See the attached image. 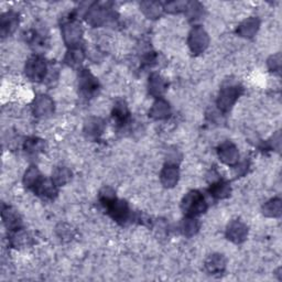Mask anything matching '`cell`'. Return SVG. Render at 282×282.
Listing matches in <instances>:
<instances>
[{
	"instance_id": "3",
	"label": "cell",
	"mask_w": 282,
	"mask_h": 282,
	"mask_svg": "<svg viewBox=\"0 0 282 282\" xmlns=\"http://www.w3.org/2000/svg\"><path fill=\"white\" fill-rule=\"evenodd\" d=\"M208 36L206 34V31L200 28V26H195L191 31L188 38V46L191 48L192 52L194 53H202L206 50V48L208 46Z\"/></svg>"
},
{
	"instance_id": "32",
	"label": "cell",
	"mask_w": 282,
	"mask_h": 282,
	"mask_svg": "<svg viewBox=\"0 0 282 282\" xmlns=\"http://www.w3.org/2000/svg\"><path fill=\"white\" fill-rule=\"evenodd\" d=\"M184 7H186V2H170L166 6V9L169 10V12H178L180 9H184Z\"/></svg>"
},
{
	"instance_id": "31",
	"label": "cell",
	"mask_w": 282,
	"mask_h": 282,
	"mask_svg": "<svg viewBox=\"0 0 282 282\" xmlns=\"http://www.w3.org/2000/svg\"><path fill=\"white\" fill-rule=\"evenodd\" d=\"M28 240H29V236L26 234V232H17L16 234V236L14 237V246H24L26 245V244H28Z\"/></svg>"
},
{
	"instance_id": "10",
	"label": "cell",
	"mask_w": 282,
	"mask_h": 282,
	"mask_svg": "<svg viewBox=\"0 0 282 282\" xmlns=\"http://www.w3.org/2000/svg\"><path fill=\"white\" fill-rule=\"evenodd\" d=\"M53 108H54V104L48 96L40 95L38 96L34 100V112L38 117L50 115V114L53 112Z\"/></svg>"
},
{
	"instance_id": "14",
	"label": "cell",
	"mask_w": 282,
	"mask_h": 282,
	"mask_svg": "<svg viewBox=\"0 0 282 282\" xmlns=\"http://www.w3.org/2000/svg\"><path fill=\"white\" fill-rule=\"evenodd\" d=\"M18 16L14 14V12H7L6 14H4L2 17V24H0V26H2V36H6L9 34H12L16 30L18 26Z\"/></svg>"
},
{
	"instance_id": "1",
	"label": "cell",
	"mask_w": 282,
	"mask_h": 282,
	"mask_svg": "<svg viewBox=\"0 0 282 282\" xmlns=\"http://www.w3.org/2000/svg\"><path fill=\"white\" fill-rule=\"evenodd\" d=\"M181 208L188 216L194 218V216L205 212L206 203L202 194L198 191H192L186 194V196L183 198Z\"/></svg>"
},
{
	"instance_id": "15",
	"label": "cell",
	"mask_w": 282,
	"mask_h": 282,
	"mask_svg": "<svg viewBox=\"0 0 282 282\" xmlns=\"http://www.w3.org/2000/svg\"><path fill=\"white\" fill-rule=\"evenodd\" d=\"M170 106L164 100H156L150 110V116L154 119H166L170 116Z\"/></svg>"
},
{
	"instance_id": "26",
	"label": "cell",
	"mask_w": 282,
	"mask_h": 282,
	"mask_svg": "<svg viewBox=\"0 0 282 282\" xmlns=\"http://www.w3.org/2000/svg\"><path fill=\"white\" fill-rule=\"evenodd\" d=\"M83 60H84V54L82 50H80V48H73L72 50L66 54V56H65V62H66L70 66L73 68L80 65L83 62Z\"/></svg>"
},
{
	"instance_id": "27",
	"label": "cell",
	"mask_w": 282,
	"mask_h": 282,
	"mask_svg": "<svg viewBox=\"0 0 282 282\" xmlns=\"http://www.w3.org/2000/svg\"><path fill=\"white\" fill-rule=\"evenodd\" d=\"M129 116V112L127 105L124 102H118L115 108H114V118L116 119L118 124L126 122Z\"/></svg>"
},
{
	"instance_id": "11",
	"label": "cell",
	"mask_w": 282,
	"mask_h": 282,
	"mask_svg": "<svg viewBox=\"0 0 282 282\" xmlns=\"http://www.w3.org/2000/svg\"><path fill=\"white\" fill-rule=\"evenodd\" d=\"M110 18V16L107 14L105 8L102 7H92L88 14H86V21L92 26H98L106 24V21Z\"/></svg>"
},
{
	"instance_id": "23",
	"label": "cell",
	"mask_w": 282,
	"mask_h": 282,
	"mask_svg": "<svg viewBox=\"0 0 282 282\" xmlns=\"http://www.w3.org/2000/svg\"><path fill=\"white\" fill-rule=\"evenodd\" d=\"M141 10H142L144 14L147 16L148 18L156 19L161 14L162 7H161V4L159 2H146L141 4Z\"/></svg>"
},
{
	"instance_id": "7",
	"label": "cell",
	"mask_w": 282,
	"mask_h": 282,
	"mask_svg": "<svg viewBox=\"0 0 282 282\" xmlns=\"http://www.w3.org/2000/svg\"><path fill=\"white\" fill-rule=\"evenodd\" d=\"M248 230L247 226L240 220H234L227 227V237L228 240L236 244L242 242L247 238Z\"/></svg>"
},
{
	"instance_id": "13",
	"label": "cell",
	"mask_w": 282,
	"mask_h": 282,
	"mask_svg": "<svg viewBox=\"0 0 282 282\" xmlns=\"http://www.w3.org/2000/svg\"><path fill=\"white\" fill-rule=\"evenodd\" d=\"M178 168L174 166H168L161 172V182L166 188H173L178 181Z\"/></svg>"
},
{
	"instance_id": "25",
	"label": "cell",
	"mask_w": 282,
	"mask_h": 282,
	"mask_svg": "<svg viewBox=\"0 0 282 282\" xmlns=\"http://www.w3.org/2000/svg\"><path fill=\"white\" fill-rule=\"evenodd\" d=\"M72 173L68 169V168H58V169L53 172L52 181L56 186H63V184L68 183L70 181Z\"/></svg>"
},
{
	"instance_id": "17",
	"label": "cell",
	"mask_w": 282,
	"mask_h": 282,
	"mask_svg": "<svg viewBox=\"0 0 282 282\" xmlns=\"http://www.w3.org/2000/svg\"><path fill=\"white\" fill-rule=\"evenodd\" d=\"M225 259L222 254H212L206 260L205 266L208 272L210 274H220L225 269Z\"/></svg>"
},
{
	"instance_id": "5",
	"label": "cell",
	"mask_w": 282,
	"mask_h": 282,
	"mask_svg": "<svg viewBox=\"0 0 282 282\" xmlns=\"http://www.w3.org/2000/svg\"><path fill=\"white\" fill-rule=\"evenodd\" d=\"M62 34L65 43L70 46L75 48L78 44H80V40H82L83 30L78 22H75V21H70V22L63 24Z\"/></svg>"
},
{
	"instance_id": "28",
	"label": "cell",
	"mask_w": 282,
	"mask_h": 282,
	"mask_svg": "<svg viewBox=\"0 0 282 282\" xmlns=\"http://www.w3.org/2000/svg\"><path fill=\"white\" fill-rule=\"evenodd\" d=\"M198 228H200L198 222L194 218H190V216L186 220H184L183 224H182V230H183L184 235H186L188 237L196 234Z\"/></svg>"
},
{
	"instance_id": "16",
	"label": "cell",
	"mask_w": 282,
	"mask_h": 282,
	"mask_svg": "<svg viewBox=\"0 0 282 282\" xmlns=\"http://www.w3.org/2000/svg\"><path fill=\"white\" fill-rule=\"evenodd\" d=\"M259 29V20L256 18H249L244 21V22L240 26L237 32L242 36L245 38H252Z\"/></svg>"
},
{
	"instance_id": "21",
	"label": "cell",
	"mask_w": 282,
	"mask_h": 282,
	"mask_svg": "<svg viewBox=\"0 0 282 282\" xmlns=\"http://www.w3.org/2000/svg\"><path fill=\"white\" fill-rule=\"evenodd\" d=\"M210 192L216 198H225L230 193V186L225 181H218L210 186Z\"/></svg>"
},
{
	"instance_id": "2",
	"label": "cell",
	"mask_w": 282,
	"mask_h": 282,
	"mask_svg": "<svg viewBox=\"0 0 282 282\" xmlns=\"http://www.w3.org/2000/svg\"><path fill=\"white\" fill-rule=\"evenodd\" d=\"M242 93V88H238L237 85H230L226 88H222L220 97L218 100V105L222 110L228 112L232 105L235 104L238 97Z\"/></svg>"
},
{
	"instance_id": "22",
	"label": "cell",
	"mask_w": 282,
	"mask_h": 282,
	"mask_svg": "<svg viewBox=\"0 0 282 282\" xmlns=\"http://www.w3.org/2000/svg\"><path fill=\"white\" fill-rule=\"evenodd\" d=\"M264 214L268 218H279L281 215V210H282V204H281V200L279 198H274L269 200L268 203H266L264 206Z\"/></svg>"
},
{
	"instance_id": "6",
	"label": "cell",
	"mask_w": 282,
	"mask_h": 282,
	"mask_svg": "<svg viewBox=\"0 0 282 282\" xmlns=\"http://www.w3.org/2000/svg\"><path fill=\"white\" fill-rule=\"evenodd\" d=\"M78 88L85 96H90L97 90L98 82L88 70H83L78 75Z\"/></svg>"
},
{
	"instance_id": "12",
	"label": "cell",
	"mask_w": 282,
	"mask_h": 282,
	"mask_svg": "<svg viewBox=\"0 0 282 282\" xmlns=\"http://www.w3.org/2000/svg\"><path fill=\"white\" fill-rule=\"evenodd\" d=\"M105 124L100 118H90L85 124L84 132L88 138H97L104 132Z\"/></svg>"
},
{
	"instance_id": "4",
	"label": "cell",
	"mask_w": 282,
	"mask_h": 282,
	"mask_svg": "<svg viewBox=\"0 0 282 282\" xmlns=\"http://www.w3.org/2000/svg\"><path fill=\"white\" fill-rule=\"evenodd\" d=\"M46 73V64L44 60L39 56L31 58L26 65V74L31 80H41Z\"/></svg>"
},
{
	"instance_id": "18",
	"label": "cell",
	"mask_w": 282,
	"mask_h": 282,
	"mask_svg": "<svg viewBox=\"0 0 282 282\" xmlns=\"http://www.w3.org/2000/svg\"><path fill=\"white\" fill-rule=\"evenodd\" d=\"M56 186L52 181L41 180L38 186L34 188L36 192L42 196L43 198H52L56 194Z\"/></svg>"
},
{
	"instance_id": "24",
	"label": "cell",
	"mask_w": 282,
	"mask_h": 282,
	"mask_svg": "<svg viewBox=\"0 0 282 282\" xmlns=\"http://www.w3.org/2000/svg\"><path fill=\"white\" fill-rule=\"evenodd\" d=\"M41 180L42 178L40 172L36 166H31L30 169L26 172L24 178V182L26 184V186L28 188H36L38 186V183H39Z\"/></svg>"
},
{
	"instance_id": "19",
	"label": "cell",
	"mask_w": 282,
	"mask_h": 282,
	"mask_svg": "<svg viewBox=\"0 0 282 282\" xmlns=\"http://www.w3.org/2000/svg\"><path fill=\"white\" fill-rule=\"evenodd\" d=\"M166 90V82L158 74H152L149 78V92L154 96H161Z\"/></svg>"
},
{
	"instance_id": "9",
	"label": "cell",
	"mask_w": 282,
	"mask_h": 282,
	"mask_svg": "<svg viewBox=\"0 0 282 282\" xmlns=\"http://www.w3.org/2000/svg\"><path fill=\"white\" fill-rule=\"evenodd\" d=\"M218 156L220 160L228 166L236 164L238 162V158H240L237 148L232 142H225L222 144L218 150Z\"/></svg>"
},
{
	"instance_id": "20",
	"label": "cell",
	"mask_w": 282,
	"mask_h": 282,
	"mask_svg": "<svg viewBox=\"0 0 282 282\" xmlns=\"http://www.w3.org/2000/svg\"><path fill=\"white\" fill-rule=\"evenodd\" d=\"M2 218L4 223L9 230H18L21 226V220L19 215L16 213L12 208H7L2 212Z\"/></svg>"
},
{
	"instance_id": "29",
	"label": "cell",
	"mask_w": 282,
	"mask_h": 282,
	"mask_svg": "<svg viewBox=\"0 0 282 282\" xmlns=\"http://www.w3.org/2000/svg\"><path fill=\"white\" fill-rule=\"evenodd\" d=\"M115 198H116L115 193H114V191H112V188H105L102 190V192H100V200L102 202V204L108 205L110 202H112V200H115Z\"/></svg>"
},
{
	"instance_id": "30",
	"label": "cell",
	"mask_w": 282,
	"mask_h": 282,
	"mask_svg": "<svg viewBox=\"0 0 282 282\" xmlns=\"http://www.w3.org/2000/svg\"><path fill=\"white\" fill-rule=\"evenodd\" d=\"M268 65L270 70H274V72H279L280 68H281V56L278 53L276 56H271L268 61Z\"/></svg>"
},
{
	"instance_id": "8",
	"label": "cell",
	"mask_w": 282,
	"mask_h": 282,
	"mask_svg": "<svg viewBox=\"0 0 282 282\" xmlns=\"http://www.w3.org/2000/svg\"><path fill=\"white\" fill-rule=\"evenodd\" d=\"M106 208L110 210V214L112 216L114 220L117 222H124L128 218L129 215V208L128 204L124 200H114Z\"/></svg>"
}]
</instances>
